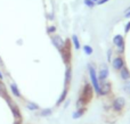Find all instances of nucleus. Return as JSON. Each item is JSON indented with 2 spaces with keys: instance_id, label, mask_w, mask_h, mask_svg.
Segmentation results:
<instances>
[{
  "instance_id": "22",
  "label": "nucleus",
  "mask_w": 130,
  "mask_h": 124,
  "mask_svg": "<svg viewBox=\"0 0 130 124\" xmlns=\"http://www.w3.org/2000/svg\"><path fill=\"white\" fill-rule=\"evenodd\" d=\"M123 90H124V92H127V93H129V95H130V81H129V80L124 82V84H123Z\"/></svg>"
},
{
  "instance_id": "29",
  "label": "nucleus",
  "mask_w": 130,
  "mask_h": 124,
  "mask_svg": "<svg viewBox=\"0 0 130 124\" xmlns=\"http://www.w3.org/2000/svg\"><path fill=\"white\" fill-rule=\"evenodd\" d=\"M2 80H4V74H2L1 70H0V81H2Z\"/></svg>"
},
{
  "instance_id": "8",
  "label": "nucleus",
  "mask_w": 130,
  "mask_h": 124,
  "mask_svg": "<svg viewBox=\"0 0 130 124\" xmlns=\"http://www.w3.org/2000/svg\"><path fill=\"white\" fill-rule=\"evenodd\" d=\"M124 105H126L124 98L118 97L117 99H114V101H113V109H114L115 112H121L122 109H123Z\"/></svg>"
},
{
  "instance_id": "15",
  "label": "nucleus",
  "mask_w": 130,
  "mask_h": 124,
  "mask_svg": "<svg viewBox=\"0 0 130 124\" xmlns=\"http://www.w3.org/2000/svg\"><path fill=\"white\" fill-rule=\"evenodd\" d=\"M66 96H67V87H65V88H64V90H63V92H62V95L59 96L58 100H57V102H56V106H59V105H61V104H63V102H64V100L66 99Z\"/></svg>"
},
{
  "instance_id": "17",
  "label": "nucleus",
  "mask_w": 130,
  "mask_h": 124,
  "mask_svg": "<svg viewBox=\"0 0 130 124\" xmlns=\"http://www.w3.org/2000/svg\"><path fill=\"white\" fill-rule=\"evenodd\" d=\"M52 114H53V111L50 108L42 109V111L40 112V116H41V117H48V116H50Z\"/></svg>"
},
{
  "instance_id": "9",
  "label": "nucleus",
  "mask_w": 130,
  "mask_h": 124,
  "mask_svg": "<svg viewBox=\"0 0 130 124\" xmlns=\"http://www.w3.org/2000/svg\"><path fill=\"white\" fill-rule=\"evenodd\" d=\"M108 74H110V71H108V67L106 65H103L101 68V71H99V73L97 75H98V80L99 82H104L106 81V79L108 77Z\"/></svg>"
},
{
  "instance_id": "26",
  "label": "nucleus",
  "mask_w": 130,
  "mask_h": 124,
  "mask_svg": "<svg viewBox=\"0 0 130 124\" xmlns=\"http://www.w3.org/2000/svg\"><path fill=\"white\" fill-rule=\"evenodd\" d=\"M108 1H110V0H98L96 4H97V6H101V5H104V4H106V2H108Z\"/></svg>"
},
{
  "instance_id": "12",
  "label": "nucleus",
  "mask_w": 130,
  "mask_h": 124,
  "mask_svg": "<svg viewBox=\"0 0 130 124\" xmlns=\"http://www.w3.org/2000/svg\"><path fill=\"white\" fill-rule=\"evenodd\" d=\"M120 76H121V79L124 80V81L130 80V71L128 70L127 66H123V67L120 70Z\"/></svg>"
},
{
  "instance_id": "31",
  "label": "nucleus",
  "mask_w": 130,
  "mask_h": 124,
  "mask_svg": "<svg viewBox=\"0 0 130 124\" xmlns=\"http://www.w3.org/2000/svg\"><path fill=\"white\" fill-rule=\"evenodd\" d=\"M15 124H20V123H15Z\"/></svg>"
},
{
  "instance_id": "3",
  "label": "nucleus",
  "mask_w": 130,
  "mask_h": 124,
  "mask_svg": "<svg viewBox=\"0 0 130 124\" xmlns=\"http://www.w3.org/2000/svg\"><path fill=\"white\" fill-rule=\"evenodd\" d=\"M59 52H61V56H62L63 61L66 64V65H70L71 57H72V54H71V42H70V40H65L64 48Z\"/></svg>"
},
{
  "instance_id": "13",
  "label": "nucleus",
  "mask_w": 130,
  "mask_h": 124,
  "mask_svg": "<svg viewBox=\"0 0 130 124\" xmlns=\"http://www.w3.org/2000/svg\"><path fill=\"white\" fill-rule=\"evenodd\" d=\"M110 91H111V83L105 82V83L101 84V93H99V96H105V95H107Z\"/></svg>"
},
{
  "instance_id": "19",
  "label": "nucleus",
  "mask_w": 130,
  "mask_h": 124,
  "mask_svg": "<svg viewBox=\"0 0 130 124\" xmlns=\"http://www.w3.org/2000/svg\"><path fill=\"white\" fill-rule=\"evenodd\" d=\"M85 114V108H80L79 111H76V112H74L73 113V115H72V117L75 120V118H79V117H81V116Z\"/></svg>"
},
{
  "instance_id": "2",
  "label": "nucleus",
  "mask_w": 130,
  "mask_h": 124,
  "mask_svg": "<svg viewBox=\"0 0 130 124\" xmlns=\"http://www.w3.org/2000/svg\"><path fill=\"white\" fill-rule=\"evenodd\" d=\"M88 71H89V76H90V80H91L92 88L96 91L97 95H99V93H101V82H99V80H98V75H97V73H96V68H95L91 64H89V65H88Z\"/></svg>"
},
{
  "instance_id": "30",
  "label": "nucleus",
  "mask_w": 130,
  "mask_h": 124,
  "mask_svg": "<svg viewBox=\"0 0 130 124\" xmlns=\"http://www.w3.org/2000/svg\"><path fill=\"white\" fill-rule=\"evenodd\" d=\"M92 1H94V2H97V1H98V0H92Z\"/></svg>"
},
{
  "instance_id": "4",
  "label": "nucleus",
  "mask_w": 130,
  "mask_h": 124,
  "mask_svg": "<svg viewBox=\"0 0 130 124\" xmlns=\"http://www.w3.org/2000/svg\"><path fill=\"white\" fill-rule=\"evenodd\" d=\"M113 45L117 47V51L119 55L124 52V38L121 34H117L113 38Z\"/></svg>"
},
{
  "instance_id": "28",
  "label": "nucleus",
  "mask_w": 130,
  "mask_h": 124,
  "mask_svg": "<svg viewBox=\"0 0 130 124\" xmlns=\"http://www.w3.org/2000/svg\"><path fill=\"white\" fill-rule=\"evenodd\" d=\"M47 18H48V19H54V15H53V14H50V15H47Z\"/></svg>"
},
{
  "instance_id": "1",
  "label": "nucleus",
  "mask_w": 130,
  "mask_h": 124,
  "mask_svg": "<svg viewBox=\"0 0 130 124\" xmlns=\"http://www.w3.org/2000/svg\"><path fill=\"white\" fill-rule=\"evenodd\" d=\"M92 97V88L89 83H85L82 87V90H81L80 97H79L78 101H76V107L81 108L83 105H87L89 102V100Z\"/></svg>"
},
{
  "instance_id": "21",
  "label": "nucleus",
  "mask_w": 130,
  "mask_h": 124,
  "mask_svg": "<svg viewBox=\"0 0 130 124\" xmlns=\"http://www.w3.org/2000/svg\"><path fill=\"white\" fill-rule=\"evenodd\" d=\"M83 4L88 7V8H94L96 6V2H94L92 0H83Z\"/></svg>"
},
{
  "instance_id": "6",
  "label": "nucleus",
  "mask_w": 130,
  "mask_h": 124,
  "mask_svg": "<svg viewBox=\"0 0 130 124\" xmlns=\"http://www.w3.org/2000/svg\"><path fill=\"white\" fill-rule=\"evenodd\" d=\"M8 106H9V109H10L11 114H13L14 118H15L18 123H20L21 121H22V115H21V111H20V108H18V106H17V105H15L14 102L9 104Z\"/></svg>"
},
{
  "instance_id": "11",
  "label": "nucleus",
  "mask_w": 130,
  "mask_h": 124,
  "mask_svg": "<svg viewBox=\"0 0 130 124\" xmlns=\"http://www.w3.org/2000/svg\"><path fill=\"white\" fill-rule=\"evenodd\" d=\"M72 80V68L70 65H67L66 67V71H65V77H64V84L65 87H67L70 84V82H71Z\"/></svg>"
},
{
  "instance_id": "25",
  "label": "nucleus",
  "mask_w": 130,
  "mask_h": 124,
  "mask_svg": "<svg viewBox=\"0 0 130 124\" xmlns=\"http://www.w3.org/2000/svg\"><path fill=\"white\" fill-rule=\"evenodd\" d=\"M112 52H113V50L112 49H108L107 50V60L108 61H112Z\"/></svg>"
},
{
  "instance_id": "18",
  "label": "nucleus",
  "mask_w": 130,
  "mask_h": 124,
  "mask_svg": "<svg viewBox=\"0 0 130 124\" xmlns=\"http://www.w3.org/2000/svg\"><path fill=\"white\" fill-rule=\"evenodd\" d=\"M0 96L2 98H5L7 96V89H6V86L2 83V81H0Z\"/></svg>"
},
{
  "instance_id": "27",
  "label": "nucleus",
  "mask_w": 130,
  "mask_h": 124,
  "mask_svg": "<svg viewBox=\"0 0 130 124\" xmlns=\"http://www.w3.org/2000/svg\"><path fill=\"white\" fill-rule=\"evenodd\" d=\"M124 17H126V18H130V8L126 11V14H124Z\"/></svg>"
},
{
  "instance_id": "24",
  "label": "nucleus",
  "mask_w": 130,
  "mask_h": 124,
  "mask_svg": "<svg viewBox=\"0 0 130 124\" xmlns=\"http://www.w3.org/2000/svg\"><path fill=\"white\" fill-rule=\"evenodd\" d=\"M129 32H130V20L127 22L126 25H124V33H129Z\"/></svg>"
},
{
  "instance_id": "7",
  "label": "nucleus",
  "mask_w": 130,
  "mask_h": 124,
  "mask_svg": "<svg viewBox=\"0 0 130 124\" xmlns=\"http://www.w3.org/2000/svg\"><path fill=\"white\" fill-rule=\"evenodd\" d=\"M112 66L115 71H120L123 66H126V63H124L123 57L121 56H117L112 59Z\"/></svg>"
},
{
  "instance_id": "14",
  "label": "nucleus",
  "mask_w": 130,
  "mask_h": 124,
  "mask_svg": "<svg viewBox=\"0 0 130 124\" xmlns=\"http://www.w3.org/2000/svg\"><path fill=\"white\" fill-rule=\"evenodd\" d=\"M71 41H72V43H73V47H74V49L79 50V49H80V48H81L80 41H79V38H78V35H76V34H73V35H72Z\"/></svg>"
},
{
  "instance_id": "10",
  "label": "nucleus",
  "mask_w": 130,
  "mask_h": 124,
  "mask_svg": "<svg viewBox=\"0 0 130 124\" xmlns=\"http://www.w3.org/2000/svg\"><path fill=\"white\" fill-rule=\"evenodd\" d=\"M9 89H10V92L13 93L15 97L22 98V93H21L20 89H18V87H17V84H16V83H14V82L9 83Z\"/></svg>"
},
{
  "instance_id": "23",
  "label": "nucleus",
  "mask_w": 130,
  "mask_h": 124,
  "mask_svg": "<svg viewBox=\"0 0 130 124\" xmlns=\"http://www.w3.org/2000/svg\"><path fill=\"white\" fill-rule=\"evenodd\" d=\"M56 26L55 25H50V26H48L47 27V33L48 34H54L55 32H56Z\"/></svg>"
},
{
  "instance_id": "5",
  "label": "nucleus",
  "mask_w": 130,
  "mask_h": 124,
  "mask_svg": "<svg viewBox=\"0 0 130 124\" xmlns=\"http://www.w3.org/2000/svg\"><path fill=\"white\" fill-rule=\"evenodd\" d=\"M52 43L55 46V48H56L58 51H61L65 46V40H63V38H62L61 35L55 34V35H52Z\"/></svg>"
},
{
  "instance_id": "20",
  "label": "nucleus",
  "mask_w": 130,
  "mask_h": 124,
  "mask_svg": "<svg viewBox=\"0 0 130 124\" xmlns=\"http://www.w3.org/2000/svg\"><path fill=\"white\" fill-rule=\"evenodd\" d=\"M83 51H85L86 55L90 56V55L94 52V49H92V47H90L89 45H86V46H83Z\"/></svg>"
},
{
  "instance_id": "16",
  "label": "nucleus",
  "mask_w": 130,
  "mask_h": 124,
  "mask_svg": "<svg viewBox=\"0 0 130 124\" xmlns=\"http://www.w3.org/2000/svg\"><path fill=\"white\" fill-rule=\"evenodd\" d=\"M26 108L29 109V111H32V112L39 111V105L36 104V102H33V101H27L26 102Z\"/></svg>"
}]
</instances>
